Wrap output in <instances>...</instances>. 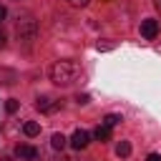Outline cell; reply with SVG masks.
<instances>
[{"label":"cell","mask_w":161,"mask_h":161,"mask_svg":"<svg viewBox=\"0 0 161 161\" xmlns=\"http://www.w3.org/2000/svg\"><path fill=\"white\" fill-rule=\"evenodd\" d=\"M93 136H96V141H101V143H103V141H108V138H111V128L101 123V126L93 131Z\"/></svg>","instance_id":"52a82bcc"},{"label":"cell","mask_w":161,"mask_h":161,"mask_svg":"<svg viewBox=\"0 0 161 161\" xmlns=\"http://www.w3.org/2000/svg\"><path fill=\"white\" fill-rule=\"evenodd\" d=\"M3 45H5V33L0 30V48H3Z\"/></svg>","instance_id":"2e32d148"},{"label":"cell","mask_w":161,"mask_h":161,"mask_svg":"<svg viewBox=\"0 0 161 161\" xmlns=\"http://www.w3.org/2000/svg\"><path fill=\"white\" fill-rule=\"evenodd\" d=\"M15 30H18V35H20L23 40H30V38L35 35V20H33V15H28V13H23V15H18V23H15Z\"/></svg>","instance_id":"7a4b0ae2"},{"label":"cell","mask_w":161,"mask_h":161,"mask_svg":"<svg viewBox=\"0 0 161 161\" xmlns=\"http://www.w3.org/2000/svg\"><path fill=\"white\" fill-rule=\"evenodd\" d=\"M5 15H8V10H5V5H0V23L5 20Z\"/></svg>","instance_id":"9a60e30c"},{"label":"cell","mask_w":161,"mask_h":161,"mask_svg":"<svg viewBox=\"0 0 161 161\" xmlns=\"http://www.w3.org/2000/svg\"><path fill=\"white\" fill-rule=\"evenodd\" d=\"M23 131H25V136H30V138H33V136H38V133H40V123H35V121H28V123L23 126Z\"/></svg>","instance_id":"9c48e42d"},{"label":"cell","mask_w":161,"mask_h":161,"mask_svg":"<svg viewBox=\"0 0 161 161\" xmlns=\"http://www.w3.org/2000/svg\"><path fill=\"white\" fill-rule=\"evenodd\" d=\"M50 143H53V148H55V151H63V148H65V143H68V138H65L63 133H53Z\"/></svg>","instance_id":"ba28073f"},{"label":"cell","mask_w":161,"mask_h":161,"mask_svg":"<svg viewBox=\"0 0 161 161\" xmlns=\"http://www.w3.org/2000/svg\"><path fill=\"white\" fill-rule=\"evenodd\" d=\"M5 111H8V113H15V111H18V101H15V98H10V101L5 103Z\"/></svg>","instance_id":"7c38bea8"},{"label":"cell","mask_w":161,"mask_h":161,"mask_svg":"<svg viewBox=\"0 0 161 161\" xmlns=\"http://www.w3.org/2000/svg\"><path fill=\"white\" fill-rule=\"evenodd\" d=\"M121 123V116H116V113H108L106 118H103V126H108V128H113V126H118Z\"/></svg>","instance_id":"30bf717a"},{"label":"cell","mask_w":161,"mask_h":161,"mask_svg":"<svg viewBox=\"0 0 161 161\" xmlns=\"http://www.w3.org/2000/svg\"><path fill=\"white\" fill-rule=\"evenodd\" d=\"M141 35H143L146 40H153V38L158 35V20H153V18H146V20L141 23Z\"/></svg>","instance_id":"3957f363"},{"label":"cell","mask_w":161,"mask_h":161,"mask_svg":"<svg viewBox=\"0 0 161 161\" xmlns=\"http://www.w3.org/2000/svg\"><path fill=\"white\" fill-rule=\"evenodd\" d=\"M80 75V65L75 60H55L50 65V80L55 86H70L73 80H78Z\"/></svg>","instance_id":"6da1fadb"},{"label":"cell","mask_w":161,"mask_h":161,"mask_svg":"<svg viewBox=\"0 0 161 161\" xmlns=\"http://www.w3.org/2000/svg\"><path fill=\"white\" fill-rule=\"evenodd\" d=\"M146 161H161V156H158V153H148V156H146Z\"/></svg>","instance_id":"5bb4252c"},{"label":"cell","mask_w":161,"mask_h":161,"mask_svg":"<svg viewBox=\"0 0 161 161\" xmlns=\"http://www.w3.org/2000/svg\"><path fill=\"white\" fill-rule=\"evenodd\" d=\"M88 143H91V133H88V131H83V128H78V131L70 136V146H73V148H78V151H80V148H86Z\"/></svg>","instance_id":"277c9868"},{"label":"cell","mask_w":161,"mask_h":161,"mask_svg":"<svg viewBox=\"0 0 161 161\" xmlns=\"http://www.w3.org/2000/svg\"><path fill=\"white\" fill-rule=\"evenodd\" d=\"M153 5H156V10L161 13V0H153Z\"/></svg>","instance_id":"e0dca14e"},{"label":"cell","mask_w":161,"mask_h":161,"mask_svg":"<svg viewBox=\"0 0 161 161\" xmlns=\"http://www.w3.org/2000/svg\"><path fill=\"white\" fill-rule=\"evenodd\" d=\"M116 153H118V156H128V153H131V143H128V141H121V143L116 146Z\"/></svg>","instance_id":"8fae6325"},{"label":"cell","mask_w":161,"mask_h":161,"mask_svg":"<svg viewBox=\"0 0 161 161\" xmlns=\"http://www.w3.org/2000/svg\"><path fill=\"white\" fill-rule=\"evenodd\" d=\"M58 106H60V103H58V101H53V98H48V96H40V98L35 101V108H38V111H43V113H53Z\"/></svg>","instance_id":"8992f818"},{"label":"cell","mask_w":161,"mask_h":161,"mask_svg":"<svg viewBox=\"0 0 161 161\" xmlns=\"http://www.w3.org/2000/svg\"><path fill=\"white\" fill-rule=\"evenodd\" d=\"M68 3H70L73 8H86V5H88V0H68Z\"/></svg>","instance_id":"4fadbf2b"},{"label":"cell","mask_w":161,"mask_h":161,"mask_svg":"<svg viewBox=\"0 0 161 161\" xmlns=\"http://www.w3.org/2000/svg\"><path fill=\"white\" fill-rule=\"evenodd\" d=\"M15 156L25 158V161H33V158H38V148L30 146V143H20V146H15Z\"/></svg>","instance_id":"5b68a950"},{"label":"cell","mask_w":161,"mask_h":161,"mask_svg":"<svg viewBox=\"0 0 161 161\" xmlns=\"http://www.w3.org/2000/svg\"><path fill=\"white\" fill-rule=\"evenodd\" d=\"M3 161H13V158H3Z\"/></svg>","instance_id":"ac0fdd59"}]
</instances>
